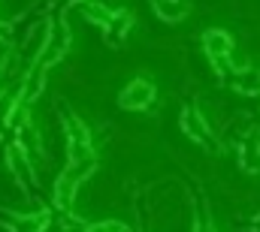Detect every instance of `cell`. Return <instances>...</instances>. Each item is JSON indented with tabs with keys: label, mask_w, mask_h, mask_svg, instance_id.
<instances>
[{
	"label": "cell",
	"mask_w": 260,
	"mask_h": 232,
	"mask_svg": "<svg viewBox=\"0 0 260 232\" xmlns=\"http://www.w3.org/2000/svg\"><path fill=\"white\" fill-rule=\"evenodd\" d=\"M206 43H209V52H212L215 58H224V55L230 52V40H227L224 33H206Z\"/></svg>",
	"instance_id": "2"
},
{
	"label": "cell",
	"mask_w": 260,
	"mask_h": 232,
	"mask_svg": "<svg viewBox=\"0 0 260 232\" xmlns=\"http://www.w3.org/2000/svg\"><path fill=\"white\" fill-rule=\"evenodd\" d=\"M157 9H160V15H167V18H179V15L185 12V6H182L179 0H160Z\"/></svg>",
	"instance_id": "3"
},
{
	"label": "cell",
	"mask_w": 260,
	"mask_h": 232,
	"mask_svg": "<svg viewBox=\"0 0 260 232\" xmlns=\"http://www.w3.org/2000/svg\"><path fill=\"white\" fill-rule=\"evenodd\" d=\"M151 97H154V91H151L148 82H133L127 88V94L121 97V103H124L127 109H142V106L151 103Z\"/></svg>",
	"instance_id": "1"
}]
</instances>
